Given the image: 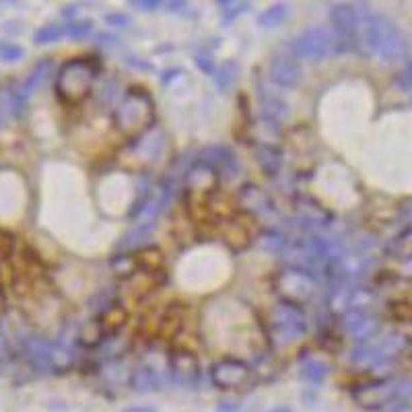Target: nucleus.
Segmentation results:
<instances>
[{
	"label": "nucleus",
	"instance_id": "39448f33",
	"mask_svg": "<svg viewBox=\"0 0 412 412\" xmlns=\"http://www.w3.org/2000/svg\"><path fill=\"white\" fill-rule=\"evenodd\" d=\"M293 48L295 54L311 60V62H322L328 58H336L340 54L349 50V44L334 33V29H326V27H311L301 31L295 40H293Z\"/></svg>",
	"mask_w": 412,
	"mask_h": 412
},
{
	"label": "nucleus",
	"instance_id": "4c0bfd02",
	"mask_svg": "<svg viewBox=\"0 0 412 412\" xmlns=\"http://www.w3.org/2000/svg\"><path fill=\"white\" fill-rule=\"evenodd\" d=\"M105 23L111 27H128L130 25V17L126 13H111L105 17Z\"/></svg>",
	"mask_w": 412,
	"mask_h": 412
},
{
	"label": "nucleus",
	"instance_id": "4468645a",
	"mask_svg": "<svg viewBox=\"0 0 412 412\" xmlns=\"http://www.w3.org/2000/svg\"><path fill=\"white\" fill-rule=\"evenodd\" d=\"M184 322H186V308L182 303H171L154 315V336L165 338V340L175 338L180 330L184 328Z\"/></svg>",
	"mask_w": 412,
	"mask_h": 412
},
{
	"label": "nucleus",
	"instance_id": "58836bf2",
	"mask_svg": "<svg viewBox=\"0 0 412 412\" xmlns=\"http://www.w3.org/2000/svg\"><path fill=\"white\" fill-rule=\"evenodd\" d=\"M396 81H398V85H400L402 89L412 91V62L411 64H406V66L400 70V74L396 77Z\"/></svg>",
	"mask_w": 412,
	"mask_h": 412
},
{
	"label": "nucleus",
	"instance_id": "2eb2a0df",
	"mask_svg": "<svg viewBox=\"0 0 412 412\" xmlns=\"http://www.w3.org/2000/svg\"><path fill=\"white\" fill-rule=\"evenodd\" d=\"M165 147V134L161 128H151L145 134H141L134 143V157L141 163H153L157 161V157L161 154Z\"/></svg>",
	"mask_w": 412,
	"mask_h": 412
},
{
	"label": "nucleus",
	"instance_id": "dca6fc26",
	"mask_svg": "<svg viewBox=\"0 0 412 412\" xmlns=\"http://www.w3.org/2000/svg\"><path fill=\"white\" fill-rule=\"evenodd\" d=\"M52 70H54V62H52L50 58H46V60H42V62H38V64L33 66V70L29 72V77H27V79L23 81V85L17 89L21 102L27 103V100H29L31 95H35V93L46 85V81L50 79Z\"/></svg>",
	"mask_w": 412,
	"mask_h": 412
},
{
	"label": "nucleus",
	"instance_id": "a19ab883",
	"mask_svg": "<svg viewBox=\"0 0 412 412\" xmlns=\"http://www.w3.org/2000/svg\"><path fill=\"white\" fill-rule=\"evenodd\" d=\"M167 8L173 10V13H180V10H184V8H188V4H186V2H167Z\"/></svg>",
	"mask_w": 412,
	"mask_h": 412
},
{
	"label": "nucleus",
	"instance_id": "5701e85b",
	"mask_svg": "<svg viewBox=\"0 0 412 412\" xmlns=\"http://www.w3.org/2000/svg\"><path fill=\"white\" fill-rule=\"evenodd\" d=\"M260 105L264 109V118L270 120V122H280L289 116V105L276 95H270V93L262 91L260 93Z\"/></svg>",
	"mask_w": 412,
	"mask_h": 412
},
{
	"label": "nucleus",
	"instance_id": "f3484780",
	"mask_svg": "<svg viewBox=\"0 0 412 412\" xmlns=\"http://www.w3.org/2000/svg\"><path fill=\"white\" fill-rule=\"evenodd\" d=\"M237 203L248 212V214H258V212H266L270 208V200L266 196V192L262 188H258L256 184H244L239 188L237 194Z\"/></svg>",
	"mask_w": 412,
	"mask_h": 412
},
{
	"label": "nucleus",
	"instance_id": "20e7f679",
	"mask_svg": "<svg viewBox=\"0 0 412 412\" xmlns=\"http://www.w3.org/2000/svg\"><path fill=\"white\" fill-rule=\"evenodd\" d=\"M266 332L272 344L287 347L299 340L308 332V315L301 306L280 301L268 311L266 317Z\"/></svg>",
	"mask_w": 412,
	"mask_h": 412
},
{
	"label": "nucleus",
	"instance_id": "ddd939ff",
	"mask_svg": "<svg viewBox=\"0 0 412 412\" xmlns=\"http://www.w3.org/2000/svg\"><path fill=\"white\" fill-rule=\"evenodd\" d=\"M342 328L357 340H369L379 332V317L369 309H353L342 315Z\"/></svg>",
	"mask_w": 412,
	"mask_h": 412
},
{
	"label": "nucleus",
	"instance_id": "a878e982",
	"mask_svg": "<svg viewBox=\"0 0 412 412\" xmlns=\"http://www.w3.org/2000/svg\"><path fill=\"white\" fill-rule=\"evenodd\" d=\"M23 107H25V102H21V97H19L17 91L2 89V91H0V126L6 122L8 116L21 113Z\"/></svg>",
	"mask_w": 412,
	"mask_h": 412
},
{
	"label": "nucleus",
	"instance_id": "c9c22d12",
	"mask_svg": "<svg viewBox=\"0 0 412 412\" xmlns=\"http://www.w3.org/2000/svg\"><path fill=\"white\" fill-rule=\"evenodd\" d=\"M390 311L396 319L400 322H411L412 319V303H404V301H396L390 306Z\"/></svg>",
	"mask_w": 412,
	"mask_h": 412
},
{
	"label": "nucleus",
	"instance_id": "2f4dec72",
	"mask_svg": "<svg viewBox=\"0 0 412 412\" xmlns=\"http://www.w3.org/2000/svg\"><path fill=\"white\" fill-rule=\"evenodd\" d=\"M91 31H93V21H70L64 27V35L70 38V40H74V42L85 40Z\"/></svg>",
	"mask_w": 412,
	"mask_h": 412
},
{
	"label": "nucleus",
	"instance_id": "6ab92c4d",
	"mask_svg": "<svg viewBox=\"0 0 412 412\" xmlns=\"http://www.w3.org/2000/svg\"><path fill=\"white\" fill-rule=\"evenodd\" d=\"M409 347H411L409 336H404V334H390V336H386V338L379 342V347H375V349H377V355H379L381 363H386V360L396 359V357H400L402 353H406Z\"/></svg>",
	"mask_w": 412,
	"mask_h": 412
},
{
	"label": "nucleus",
	"instance_id": "bb28decb",
	"mask_svg": "<svg viewBox=\"0 0 412 412\" xmlns=\"http://www.w3.org/2000/svg\"><path fill=\"white\" fill-rule=\"evenodd\" d=\"M301 375L311 383H322L330 375V365L322 359H311L301 367Z\"/></svg>",
	"mask_w": 412,
	"mask_h": 412
},
{
	"label": "nucleus",
	"instance_id": "c756f323",
	"mask_svg": "<svg viewBox=\"0 0 412 412\" xmlns=\"http://www.w3.org/2000/svg\"><path fill=\"white\" fill-rule=\"evenodd\" d=\"M62 38H64V27H62V25H56V23L44 25L42 29H38V31L33 33V42H35L38 46L56 44V42L62 40Z\"/></svg>",
	"mask_w": 412,
	"mask_h": 412
},
{
	"label": "nucleus",
	"instance_id": "b1692460",
	"mask_svg": "<svg viewBox=\"0 0 412 412\" xmlns=\"http://www.w3.org/2000/svg\"><path fill=\"white\" fill-rule=\"evenodd\" d=\"M287 17H289V4L278 2V4H274V6H270V8H266L258 15V25L264 27V29H274V27L283 25L287 21Z\"/></svg>",
	"mask_w": 412,
	"mask_h": 412
},
{
	"label": "nucleus",
	"instance_id": "1a4fd4ad",
	"mask_svg": "<svg viewBox=\"0 0 412 412\" xmlns=\"http://www.w3.org/2000/svg\"><path fill=\"white\" fill-rule=\"evenodd\" d=\"M398 386H400V381H396V383L394 381H371L365 386H357L353 390V398L363 409L375 411V409H381V406L400 398Z\"/></svg>",
	"mask_w": 412,
	"mask_h": 412
},
{
	"label": "nucleus",
	"instance_id": "f257e3e1",
	"mask_svg": "<svg viewBox=\"0 0 412 412\" xmlns=\"http://www.w3.org/2000/svg\"><path fill=\"white\" fill-rule=\"evenodd\" d=\"M359 38L357 48H363L367 54H377L388 62L402 60L411 46L406 35L383 15L375 13L373 8H359Z\"/></svg>",
	"mask_w": 412,
	"mask_h": 412
},
{
	"label": "nucleus",
	"instance_id": "f03ea898",
	"mask_svg": "<svg viewBox=\"0 0 412 412\" xmlns=\"http://www.w3.org/2000/svg\"><path fill=\"white\" fill-rule=\"evenodd\" d=\"M153 120V95L145 87H130L124 93V97L120 100L118 107H116V113H113L116 128L124 136H134V138H138L141 134L151 130Z\"/></svg>",
	"mask_w": 412,
	"mask_h": 412
},
{
	"label": "nucleus",
	"instance_id": "79ce46f5",
	"mask_svg": "<svg viewBox=\"0 0 412 412\" xmlns=\"http://www.w3.org/2000/svg\"><path fill=\"white\" fill-rule=\"evenodd\" d=\"M124 412H154V409H149V406H132L128 411Z\"/></svg>",
	"mask_w": 412,
	"mask_h": 412
},
{
	"label": "nucleus",
	"instance_id": "6e6552de",
	"mask_svg": "<svg viewBox=\"0 0 412 412\" xmlns=\"http://www.w3.org/2000/svg\"><path fill=\"white\" fill-rule=\"evenodd\" d=\"M250 375H252L250 365L244 360L233 359V357H223V359L214 360L210 367V381L219 390H237V388L246 386Z\"/></svg>",
	"mask_w": 412,
	"mask_h": 412
},
{
	"label": "nucleus",
	"instance_id": "9d476101",
	"mask_svg": "<svg viewBox=\"0 0 412 412\" xmlns=\"http://www.w3.org/2000/svg\"><path fill=\"white\" fill-rule=\"evenodd\" d=\"M330 23L334 27V33L340 35L349 48L357 46L359 38V8H355L349 2H338L330 6Z\"/></svg>",
	"mask_w": 412,
	"mask_h": 412
},
{
	"label": "nucleus",
	"instance_id": "7ed1b4c3",
	"mask_svg": "<svg viewBox=\"0 0 412 412\" xmlns=\"http://www.w3.org/2000/svg\"><path fill=\"white\" fill-rule=\"evenodd\" d=\"M97 79V66L89 58H70L66 60L56 77V95L64 105L83 103Z\"/></svg>",
	"mask_w": 412,
	"mask_h": 412
},
{
	"label": "nucleus",
	"instance_id": "4be33fe9",
	"mask_svg": "<svg viewBox=\"0 0 412 412\" xmlns=\"http://www.w3.org/2000/svg\"><path fill=\"white\" fill-rule=\"evenodd\" d=\"M214 85H216V89L221 91V93H229L231 91V87L237 83V79H239V64L237 62H233V60H227V62H223L216 70H214Z\"/></svg>",
	"mask_w": 412,
	"mask_h": 412
},
{
	"label": "nucleus",
	"instance_id": "ea45409f",
	"mask_svg": "<svg viewBox=\"0 0 412 412\" xmlns=\"http://www.w3.org/2000/svg\"><path fill=\"white\" fill-rule=\"evenodd\" d=\"M130 6H134L138 10H154L157 6H161V2H157V0H132Z\"/></svg>",
	"mask_w": 412,
	"mask_h": 412
},
{
	"label": "nucleus",
	"instance_id": "f704fd0d",
	"mask_svg": "<svg viewBox=\"0 0 412 412\" xmlns=\"http://www.w3.org/2000/svg\"><path fill=\"white\" fill-rule=\"evenodd\" d=\"M25 56V50L13 42H0V60L4 62H17Z\"/></svg>",
	"mask_w": 412,
	"mask_h": 412
},
{
	"label": "nucleus",
	"instance_id": "e433bc0d",
	"mask_svg": "<svg viewBox=\"0 0 412 412\" xmlns=\"http://www.w3.org/2000/svg\"><path fill=\"white\" fill-rule=\"evenodd\" d=\"M194 62H196V66L205 72V74H214V60L210 58V54H206V52H198L196 56H194Z\"/></svg>",
	"mask_w": 412,
	"mask_h": 412
},
{
	"label": "nucleus",
	"instance_id": "0eeeda50",
	"mask_svg": "<svg viewBox=\"0 0 412 412\" xmlns=\"http://www.w3.org/2000/svg\"><path fill=\"white\" fill-rule=\"evenodd\" d=\"M167 371L171 379L188 390H196L200 383V360L188 349H173L167 355Z\"/></svg>",
	"mask_w": 412,
	"mask_h": 412
},
{
	"label": "nucleus",
	"instance_id": "aec40b11",
	"mask_svg": "<svg viewBox=\"0 0 412 412\" xmlns=\"http://www.w3.org/2000/svg\"><path fill=\"white\" fill-rule=\"evenodd\" d=\"M256 161L266 175H276L283 167V153L274 145H260L256 149Z\"/></svg>",
	"mask_w": 412,
	"mask_h": 412
},
{
	"label": "nucleus",
	"instance_id": "423d86ee",
	"mask_svg": "<svg viewBox=\"0 0 412 412\" xmlns=\"http://www.w3.org/2000/svg\"><path fill=\"white\" fill-rule=\"evenodd\" d=\"M274 289L280 295V301L303 306L317 291V280L308 268L289 266L280 270L274 278Z\"/></svg>",
	"mask_w": 412,
	"mask_h": 412
},
{
	"label": "nucleus",
	"instance_id": "393cba45",
	"mask_svg": "<svg viewBox=\"0 0 412 412\" xmlns=\"http://www.w3.org/2000/svg\"><path fill=\"white\" fill-rule=\"evenodd\" d=\"M134 260H136V266L141 270H145V272H161L163 254H161V250H157L153 246H147V248L136 250Z\"/></svg>",
	"mask_w": 412,
	"mask_h": 412
},
{
	"label": "nucleus",
	"instance_id": "c03bdc74",
	"mask_svg": "<svg viewBox=\"0 0 412 412\" xmlns=\"http://www.w3.org/2000/svg\"><path fill=\"white\" fill-rule=\"evenodd\" d=\"M0 349H2V338H0Z\"/></svg>",
	"mask_w": 412,
	"mask_h": 412
},
{
	"label": "nucleus",
	"instance_id": "f8f14e48",
	"mask_svg": "<svg viewBox=\"0 0 412 412\" xmlns=\"http://www.w3.org/2000/svg\"><path fill=\"white\" fill-rule=\"evenodd\" d=\"M268 77H270V81L276 87H280V89H293V87H297L301 83L303 68L291 56H276L270 62V66H268Z\"/></svg>",
	"mask_w": 412,
	"mask_h": 412
},
{
	"label": "nucleus",
	"instance_id": "c85d7f7f",
	"mask_svg": "<svg viewBox=\"0 0 412 412\" xmlns=\"http://www.w3.org/2000/svg\"><path fill=\"white\" fill-rule=\"evenodd\" d=\"M388 254L392 258H412V229L404 231L390 244Z\"/></svg>",
	"mask_w": 412,
	"mask_h": 412
},
{
	"label": "nucleus",
	"instance_id": "473e14b6",
	"mask_svg": "<svg viewBox=\"0 0 412 412\" xmlns=\"http://www.w3.org/2000/svg\"><path fill=\"white\" fill-rule=\"evenodd\" d=\"M260 246L268 252H280L287 246V237L278 231H266L260 235Z\"/></svg>",
	"mask_w": 412,
	"mask_h": 412
},
{
	"label": "nucleus",
	"instance_id": "412c9836",
	"mask_svg": "<svg viewBox=\"0 0 412 412\" xmlns=\"http://www.w3.org/2000/svg\"><path fill=\"white\" fill-rule=\"evenodd\" d=\"M126 319H128V313H126V309L122 308V306H118V303L107 306L102 311V317H100V326H102L103 334L105 336L118 334L120 328L126 324Z\"/></svg>",
	"mask_w": 412,
	"mask_h": 412
},
{
	"label": "nucleus",
	"instance_id": "72a5a7b5",
	"mask_svg": "<svg viewBox=\"0 0 412 412\" xmlns=\"http://www.w3.org/2000/svg\"><path fill=\"white\" fill-rule=\"evenodd\" d=\"M216 6H223L221 10H223V17H225V21L229 23V21H233L235 17H239L241 13H246L248 8H250V2H216Z\"/></svg>",
	"mask_w": 412,
	"mask_h": 412
},
{
	"label": "nucleus",
	"instance_id": "9b49d317",
	"mask_svg": "<svg viewBox=\"0 0 412 412\" xmlns=\"http://www.w3.org/2000/svg\"><path fill=\"white\" fill-rule=\"evenodd\" d=\"M219 182H221V175L216 173V169L210 167L205 161H198L186 171L184 186L190 196L203 198V196H210L219 190Z\"/></svg>",
	"mask_w": 412,
	"mask_h": 412
},
{
	"label": "nucleus",
	"instance_id": "7c9ffc66",
	"mask_svg": "<svg viewBox=\"0 0 412 412\" xmlns=\"http://www.w3.org/2000/svg\"><path fill=\"white\" fill-rule=\"evenodd\" d=\"M111 268L120 276H132L138 266H136L134 256H130V254H118V256L111 258Z\"/></svg>",
	"mask_w": 412,
	"mask_h": 412
},
{
	"label": "nucleus",
	"instance_id": "cd10ccee",
	"mask_svg": "<svg viewBox=\"0 0 412 412\" xmlns=\"http://www.w3.org/2000/svg\"><path fill=\"white\" fill-rule=\"evenodd\" d=\"M103 377L113 381V383H130V375L132 371H128V367L120 360H109L102 369Z\"/></svg>",
	"mask_w": 412,
	"mask_h": 412
},
{
	"label": "nucleus",
	"instance_id": "a211bd4d",
	"mask_svg": "<svg viewBox=\"0 0 412 412\" xmlns=\"http://www.w3.org/2000/svg\"><path fill=\"white\" fill-rule=\"evenodd\" d=\"M130 388L138 394H149L157 392L161 388V375L153 365H143L132 371L130 375Z\"/></svg>",
	"mask_w": 412,
	"mask_h": 412
},
{
	"label": "nucleus",
	"instance_id": "37998d69",
	"mask_svg": "<svg viewBox=\"0 0 412 412\" xmlns=\"http://www.w3.org/2000/svg\"><path fill=\"white\" fill-rule=\"evenodd\" d=\"M392 412H412V404H402V406H396Z\"/></svg>",
	"mask_w": 412,
	"mask_h": 412
}]
</instances>
